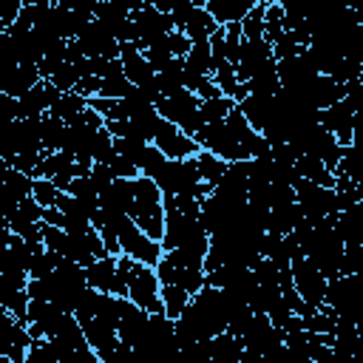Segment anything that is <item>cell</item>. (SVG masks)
<instances>
[{"label": "cell", "instance_id": "cell-6", "mask_svg": "<svg viewBox=\"0 0 363 363\" xmlns=\"http://www.w3.org/2000/svg\"><path fill=\"white\" fill-rule=\"evenodd\" d=\"M269 60H275L272 54V45L267 40H244L241 43V60H238V82H250Z\"/></svg>", "mask_w": 363, "mask_h": 363}, {"label": "cell", "instance_id": "cell-14", "mask_svg": "<svg viewBox=\"0 0 363 363\" xmlns=\"http://www.w3.org/2000/svg\"><path fill=\"white\" fill-rule=\"evenodd\" d=\"M162 303H164V318H170L173 323L182 318V312L190 306L193 295L187 289H182L179 284H162Z\"/></svg>", "mask_w": 363, "mask_h": 363}, {"label": "cell", "instance_id": "cell-30", "mask_svg": "<svg viewBox=\"0 0 363 363\" xmlns=\"http://www.w3.org/2000/svg\"><path fill=\"white\" fill-rule=\"evenodd\" d=\"M111 153H113V136L102 128V130H96V136H94V162H108Z\"/></svg>", "mask_w": 363, "mask_h": 363}, {"label": "cell", "instance_id": "cell-29", "mask_svg": "<svg viewBox=\"0 0 363 363\" xmlns=\"http://www.w3.org/2000/svg\"><path fill=\"white\" fill-rule=\"evenodd\" d=\"M213 79H216V85H218V91L224 94V96H235V91H238V74H235V68L233 65H227V68H218L216 74H213Z\"/></svg>", "mask_w": 363, "mask_h": 363}, {"label": "cell", "instance_id": "cell-20", "mask_svg": "<svg viewBox=\"0 0 363 363\" xmlns=\"http://www.w3.org/2000/svg\"><path fill=\"white\" fill-rule=\"evenodd\" d=\"M233 111H235V102H233L230 96H218V99H204V102H201V116H204L207 125L224 122Z\"/></svg>", "mask_w": 363, "mask_h": 363}, {"label": "cell", "instance_id": "cell-27", "mask_svg": "<svg viewBox=\"0 0 363 363\" xmlns=\"http://www.w3.org/2000/svg\"><path fill=\"white\" fill-rule=\"evenodd\" d=\"M102 164H108V167H111L113 179H139V176H142L139 164H136V162H130V159H125V156H119V153H111V156H108V162H102Z\"/></svg>", "mask_w": 363, "mask_h": 363}, {"label": "cell", "instance_id": "cell-33", "mask_svg": "<svg viewBox=\"0 0 363 363\" xmlns=\"http://www.w3.org/2000/svg\"><path fill=\"white\" fill-rule=\"evenodd\" d=\"M99 235H102V244H105L108 255H111V258H119V255H122V247H119V235H116L111 227H102V230H99Z\"/></svg>", "mask_w": 363, "mask_h": 363}, {"label": "cell", "instance_id": "cell-26", "mask_svg": "<svg viewBox=\"0 0 363 363\" xmlns=\"http://www.w3.org/2000/svg\"><path fill=\"white\" fill-rule=\"evenodd\" d=\"M272 54H275V60L281 62V60H292V57H303L306 54V48L295 40V34L292 31H284V37L272 45Z\"/></svg>", "mask_w": 363, "mask_h": 363}, {"label": "cell", "instance_id": "cell-17", "mask_svg": "<svg viewBox=\"0 0 363 363\" xmlns=\"http://www.w3.org/2000/svg\"><path fill=\"white\" fill-rule=\"evenodd\" d=\"M284 3H267V11H264V40L269 45H275L281 37H284Z\"/></svg>", "mask_w": 363, "mask_h": 363}, {"label": "cell", "instance_id": "cell-19", "mask_svg": "<svg viewBox=\"0 0 363 363\" xmlns=\"http://www.w3.org/2000/svg\"><path fill=\"white\" fill-rule=\"evenodd\" d=\"M88 108V99L85 96H79V94H74V91H68V94H62L60 99H57V105L48 111L51 116H57V119H62V122H68L71 116H77V113H82Z\"/></svg>", "mask_w": 363, "mask_h": 363}, {"label": "cell", "instance_id": "cell-1", "mask_svg": "<svg viewBox=\"0 0 363 363\" xmlns=\"http://www.w3.org/2000/svg\"><path fill=\"white\" fill-rule=\"evenodd\" d=\"M102 227H111L116 235H119V247L125 255H130L133 261L139 264H147V267H156L162 258H164V250L159 241L147 238L136 221L128 216V213H116V210H102ZM99 227V230H102Z\"/></svg>", "mask_w": 363, "mask_h": 363}, {"label": "cell", "instance_id": "cell-21", "mask_svg": "<svg viewBox=\"0 0 363 363\" xmlns=\"http://www.w3.org/2000/svg\"><path fill=\"white\" fill-rule=\"evenodd\" d=\"M264 11H267V3H255L252 11L241 20L244 40H264Z\"/></svg>", "mask_w": 363, "mask_h": 363}, {"label": "cell", "instance_id": "cell-7", "mask_svg": "<svg viewBox=\"0 0 363 363\" xmlns=\"http://www.w3.org/2000/svg\"><path fill=\"white\" fill-rule=\"evenodd\" d=\"M122 71L130 79V85H147L156 79V68L147 62L145 51L136 43H122Z\"/></svg>", "mask_w": 363, "mask_h": 363}, {"label": "cell", "instance_id": "cell-18", "mask_svg": "<svg viewBox=\"0 0 363 363\" xmlns=\"http://www.w3.org/2000/svg\"><path fill=\"white\" fill-rule=\"evenodd\" d=\"M62 136H65V122L45 113L43 116V147H45V153L62 150Z\"/></svg>", "mask_w": 363, "mask_h": 363}, {"label": "cell", "instance_id": "cell-3", "mask_svg": "<svg viewBox=\"0 0 363 363\" xmlns=\"http://www.w3.org/2000/svg\"><path fill=\"white\" fill-rule=\"evenodd\" d=\"M292 281H295L298 295H301L312 309H320V306L326 303L329 281L323 278V272H320V269H318L306 255L292 261Z\"/></svg>", "mask_w": 363, "mask_h": 363}, {"label": "cell", "instance_id": "cell-2", "mask_svg": "<svg viewBox=\"0 0 363 363\" xmlns=\"http://www.w3.org/2000/svg\"><path fill=\"white\" fill-rule=\"evenodd\" d=\"M159 292H162V281H159L156 267L136 261L128 272V301L142 306L147 315H164V303Z\"/></svg>", "mask_w": 363, "mask_h": 363}, {"label": "cell", "instance_id": "cell-9", "mask_svg": "<svg viewBox=\"0 0 363 363\" xmlns=\"http://www.w3.org/2000/svg\"><path fill=\"white\" fill-rule=\"evenodd\" d=\"M337 235L343 247H363V201H354L349 210L337 213Z\"/></svg>", "mask_w": 363, "mask_h": 363}, {"label": "cell", "instance_id": "cell-31", "mask_svg": "<svg viewBox=\"0 0 363 363\" xmlns=\"http://www.w3.org/2000/svg\"><path fill=\"white\" fill-rule=\"evenodd\" d=\"M167 45H170V54L179 57V60H187V54H190V48H193V43H190V37H187L184 31H173V34L167 37Z\"/></svg>", "mask_w": 363, "mask_h": 363}, {"label": "cell", "instance_id": "cell-32", "mask_svg": "<svg viewBox=\"0 0 363 363\" xmlns=\"http://www.w3.org/2000/svg\"><path fill=\"white\" fill-rule=\"evenodd\" d=\"M99 91H102V79H99V77H82V79L77 82V88H74V94H79V96H85V99L99 96Z\"/></svg>", "mask_w": 363, "mask_h": 363}, {"label": "cell", "instance_id": "cell-16", "mask_svg": "<svg viewBox=\"0 0 363 363\" xmlns=\"http://www.w3.org/2000/svg\"><path fill=\"white\" fill-rule=\"evenodd\" d=\"M196 164H199L201 182H207V184H213V187H218V182L224 179V173H227V167H230L224 159H218V156L210 153V150H201V153L196 156Z\"/></svg>", "mask_w": 363, "mask_h": 363}, {"label": "cell", "instance_id": "cell-15", "mask_svg": "<svg viewBox=\"0 0 363 363\" xmlns=\"http://www.w3.org/2000/svg\"><path fill=\"white\" fill-rule=\"evenodd\" d=\"M31 190H34V179L14 170V167H3V193L11 196L14 201H26L31 199Z\"/></svg>", "mask_w": 363, "mask_h": 363}, {"label": "cell", "instance_id": "cell-12", "mask_svg": "<svg viewBox=\"0 0 363 363\" xmlns=\"http://www.w3.org/2000/svg\"><path fill=\"white\" fill-rule=\"evenodd\" d=\"M28 303H31V298L26 289H14L6 281H0V309H6L23 326H28Z\"/></svg>", "mask_w": 363, "mask_h": 363}, {"label": "cell", "instance_id": "cell-8", "mask_svg": "<svg viewBox=\"0 0 363 363\" xmlns=\"http://www.w3.org/2000/svg\"><path fill=\"white\" fill-rule=\"evenodd\" d=\"M40 79H43V77H40L37 65H17L14 71H9V74L0 77V91H3L6 96H11V99H20V96H26Z\"/></svg>", "mask_w": 363, "mask_h": 363}, {"label": "cell", "instance_id": "cell-24", "mask_svg": "<svg viewBox=\"0 0 363 363\" xmlns=\"http://www.w3.org/2000/svg\"><path fill=\"white\" fill-rule=\"evenodd\" d=\"M43 244H45V250L57 252L60 258H68V233L65 230L51 227V224L43 221Z\"/></svg>", "mask_w": 363, "mask_h": 363}, {"label": "cell", "instance_id": "cell-4", "mask_svg": "<svg viewBox=\"0 0 363 363\" xmlns=\"http://www.w3.org/2000/svg\"><path fill=\"white\" fill-rule=\"evenodd\" d=\"M153 145H156L167 159H173V162H184V159H193V156L201 153V145H199L193 136H187L182 128L170 125V122H164V125L159 128Z\"/></svg>", "mask_w": 363, "mask_h": 363}, {"label": "cell", "instance_id": "cell-35", "mask_svg": "<svg viewBox=\"0 0 363 363\" xmlns=\"http://www.w3.org/2000/svg\"><path fill=\"white\" fill-rule=\"evenodd\" d=\"M43 221H45V224H51V227H60V230H65V227H68V218H65V213H62L60 207H45Z\"/></svg>", "mask_w": 363, "mask_h": 363}, {"label": "cell", "instance_id": "cell-11", "mask_svg": "<svg viewBox=\"0 0 363 363\" xmlns=\"http://www.w3.org/2000/svg\"><path fill=\"white\" fill-rule=\"evenodd\" d=\"M85 278H88V286L96 289V292H108L113 295L116 292V258H99L94 261L88 269H85Z\"/></svg>", "mask_w": 363, "mask_h": 363}, {"label": "cell", "instance_id": "cell-25", "mask_svg": "<svg viewBox=\"0 0 363 363\" xmlns=\"http://www.w3.org/2000/svg\"><path fill=\"white\" fill-rule=\"evenodd\" d=\"M60 190H57V184L51 182V179H34V190H31V199L40 204V207H57V201H60Z\"/></svg>", "mask_w": 363, "mask_h": 363}, {"label": "cell", "instance_id": "cell-10", "mask_svg": "<svg viewBox=\"0 0 363 363\" xmlns=\"http://www.w3.org/2000/svg\"><path fill=\"white\" fill-rule=\"evenodd\" d=\"M255 0H204V9L213 14L218 26H233L241 23L252 11Z\"/></svg>", "mask_w": 363, "mask_h": 363}, {"label": "cell", "instance_id": "cell-34", "mask_svg": "<svg viewBox=\"0 0 363 363\" xmlns=\"http://www.w3.org/2000/svg\"><path fill=\"white\" fill-rule=\"evenodd\" d=\"M23 218H28V221H43V213H45V207H40L34 199H26V201H20V210H17Z\"/></svg>", "mask_w": 363, "mask_h": 363}, {"label": "cell", "instance_id": "cell-23", "mask_svg": "<svg viewBox=\"0 0 363 363\" xmlns=\"http://www.w3.org/2000/svg\"><path fill=\"white\" fill-rule=\"evenodd\" d=\"M130 88H133L130 79L125 77V71H119V74H111V77L102 79V91H99V96H105V99H125Z\"/></svg>", "mask_w": 363, "mask_h": 363}, {"label": "cell", "instance_id": "cell-5", "mask_svg": "<svg viewBox=\"0 0 363 363\" xmlns=\"http://www.w3.org/2000/svg\"><path fill=\"white\" fill-rule=\"evenodd\" d=\"M354 113L357 111L352 108V102L349 99H340L337 105L320 111V128L329 130L340 142V147H349L352 145V136H354Z\"/></svg>", "mask_w": 363, "mask_h": 363}, {"label": "cell", "instance_id": "cell-28", "mask_svg": "<svg viewBox=\"0 0 363 363\" xmlns=\"http://www.w3.org/2000/svg\"><path fill=\"white\" fill-rule=\"evenodd\" d=\"M79 79H82L79 68H77V65H68V62H65V65H62V68H60V71L51 77V82L57 85V91H60V94H68V91H74Z\"/></svg>", "mask_w": 363, "mask_h": 363}, {"label": "cell", "instance_id": "cell-13", "mask_svg": "<svg viewBox=\"0 0 363 363\" xmlns=\"http://www.w3.org/2000/svg\"><path fill=\"white\" fill-rule=\"evenodd\" d=\"M218 28H221V26L213 20V14L204 9V3H196L193 14H190V20H187V26H184V34L190 37V43H204V40H210Z\"/></svg>", "mask_w": 363, "mask_h": 363}, {"label": "cell", "instance_id": "cell-22", "mask_svg": "<svg viewBox=\"0 0 363 363\" xmlns=\"http://www.w3.org/2000/svg\"><path fill=\"white\" fill-rule=\"evenodd\" d=\"M136 164H139L142 176L156 179V176H159V170L167 164V156H164V153H162L156 145H147V147H145V153H142V159H139Z\"/></svg>", "mask_w": 363, "mask_h": 363}]
</instances>
